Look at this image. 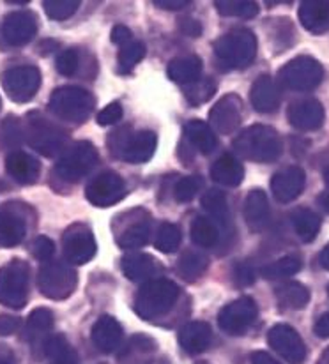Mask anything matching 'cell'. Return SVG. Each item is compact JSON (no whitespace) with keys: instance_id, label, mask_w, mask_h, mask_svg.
<instances>
[{"instance_id":"8fae6325","label":"cell","mask_w":329,"mask_h":364,"mask_svg":"<svg viewBox=\"0 0 329 364\" xmlns=\"http://www.w3.org/2000/svg\"><path fill=\"white\" fill-rule=\"evenodd\" d=\"M2 87L14 103H27L41 87V73L36 65H18L2 75Z\"/></svg>"},{"instance_id":"91938a15","label":"cell","mask_w":329,"mask_h":364,"mask_svg":"<svg viewBox=\"0 0 329 364\" xmlns=\"http://www.w3.org/2000/svg\"><path fill=\"white\" fill-rule=\"evenodd\" d=\"M319 203L326 213H329V193H324V195L319 196Z\"/></svg>"},{"instance_id":"52a82bcc","label":"cell","mask_w":329,"mask_h":364,"mask_svg":"<svg viewBox=\"0 0 329 364\" xmlns=\"http://www.w3.org/2000/svg\"><path fill=\"white\" fill-rule=\"evenodd\" d=\"M78 285L76 271L64 262H45L38 272V287L45 297L52 301H64Z\"/></svg>"},{"instance_id":"681fc988","label":"cell","mask_w":329,"mask_h":364,"mask_svg":"<svg viewBox=\"0 0 329 364\" xmlns=\"http://www.w3.org/2000/svg\"><path fill=\"white\" fill-rule=\"evenodd\" d=\"M122 119V107L120 103H110L103 110L98 114V124L100 126H112V124H117Z\"/></svg>"},{"instance_id":"f5cc1de1","label":"cell","mask_w":329,"mask_h":364,"mask_svg":"<svg viewBox=\"0 0 329 364\" xmlns=\"http://www.w3.org/2000/svg\"><path fill=\"white\" fill-rule=\"evenodd\" d=\"M20 327V318L11 315H0V336H9V334L16 333Z\"/></svg>"},{"instance_id":"e7e4bbea","label":"cell","mask_w":329,"mask_h":364,"mask_svg":"<svg viewBox=\"0 0 329 364\" xmlns=\"http://www.w3.org/2000/svg\"><path fill=\"white\" fill-rule=\"evenodd\" d=\"M0 105H2V101H0Z\"/></svg>"},{"instance_id":"6da1fadb","label":"cell","mask_w":329,"mask_h":364,"mask_svg":"<svg viewBox=\"0 0 329 364\" xmlns=\"http://www.w3.org/2000/svg\"><path fill=\"white\" fill-rule=\"evenodd\" d=\"M234 151L241 158L255 163H273L283 152V141L271 126L255 124L246 127L236 136L232 144Z\"/></svg>"},{"instance_id":"ba28073f","label":"cell","mask_w":329,"mask_h":364,"mask_svg":"<svg viewBox=\"0 0 329 364\" xmlns=\"http://www.w3.org/2000/svg\"><path fill=\"white\" fill-rule=\"evenodd\" d=\"M278 78L283 87L298 92H308L320 85L324 78V68L313 57H296L288 60L278 73Z\"/></svg>"},{"instance_id":"d4e9b609","label":"cell","mask_w":329,"mask_h":364,"mask_svg":"<svg viewBox=\"0 0 329 364\" xmlns=\"http://www.w3.org/2000/svg\"><path fill=\"white\" fill-rule=\"evenodd\" d=\"M6 170L18 184H34L39 179L41 165L34 156L27 154L24 151H13L6 158Z\"/></svg>"},{"instance_id":"f546056e","label":"cell","mask_w":329,"mask_h":364,"mask_svg":"<svg viewBox=\"0 0 329 364\" xmlns=\"http://www.w3.org/2000/svg\"><path fill=\"white\" fill-rule=\"evenodd\" d=\"M151 235V218L149 214L145 218H137L130 227L124 228L119 235H117V244L122 250H138L144 247L149 241Z\"/></svg>"},{"instance_id":"8992f818","label":"cell","mask_w":329,"mask_h":364,"mask_svg":"<svg viewBox=\"0 0 329 364\" xmlns=\"http://www.w3.org/2000/svg\"><path fill=\"white\" fill-rule=\"evenodd\" d=\"M24 136L34 151L52 158V156H57L58 152L64 151L69 134L68 131L62 129L57 124L50 122L41 114H31L27 117V127H25Z\"/></svg>"},{"instance_id":"680465c9","label":"cell","mask_w":329,"mask_h":364,"mask_svg":"<svg viewBox=\"0 0 329 364\" xmlns=\"http://www.w3.org/2000/svg\"><path fill=\"white\" fill-rule=\"evenodd\" d=\"M320 265H323L326 271H329V244H326L324 250L320 251Z\"/></svg>"},{"instance_id":"4316f807","label":"cell","mask_w":329,"mask_h":364,"mask_svg":"<svg viewBox=\"0 0 329 364\" xmlns=\"http://www.w3.org/2000/svg\"><path fill=\"white\" fill-rule=\"evenodd\" d=\"M211 179L229 188H236L244 179V166L236 156L223 154L211 166Z\"/></svg>"},{"instance_id":"7c38bea8","label":"cell","mask_w":329,"mask_h":364,"mask_svg":"<svg viewBox=\"0 0 329 364\" xmlns=\"http://www.w3.org/2000/svg\"><path fill=\"white\" fill-rule=\"evenodd\" d=\"M258 308L251 297H241L232 301L219 311L218 326L230 336H243L257 320Z\"/></svg>"},{"instance_id":"8d00e7d4","label":"cell","mask_w":329,"mask_h":364,"mask_svg":"<svg viewBox=\"0 0 329 364\" xmlns=\"http://www.w3.org/2000/svg\"><path fill=\"white\" fill-rule=\"evenodd\" d=\"M192 241L200 247H213L218 242V227L211 218L197 216L189 227Z\"/></svg>"},{"instance_id":"7a4b0ae2","label":"cell","mask_w":329,"mask_h":364,"mask_svg":"<svg viewBox=\"0 0 329 364\" xmlns=\"http://www.w3.org/2000/svg\"><path fill=\"white\" fill-rule=\"evenodd\" d=\"M107 145L113 158H119L131 165H142L155 156L158 138L152 131L135 133L130 126H122L110 134Z\"/></svg>"},{"instance_id":"484cf974","label":"cell","mask_w":329,"mask_h":364,"mask_svg":"<svg viewBox=\"0 0 329 364\" xmlns=\"http://www.w3.org/2000/svg\"><path fill=\"white\" fill-rule=\"evenodd\" d=\"M299 21L312 34H323L329 28V2L305 0L299 6Z\"/></svg>"},{"instance_id":"4fadbf2b","label":"cell","mask_w":329,"mask_h":364,"mask_svg":"<svg viewBox=\"0 0 329 364\" xmlns=\"http://www.w3.org/2000/svg\"><path fill=\"white\" fill-rule=\"evenodd\" d=\"M62 250H64V257L68 264L83 265L93 260L94 255H96V239H94L93 232L85 225L76 223L64 232Z\"/></svg>"},{"instance_id":"83f0119b","label":"cell","mask_w":329,"mask_h":364,"mask_svg":"<svg viewBox=\"0 0 329 364\" xmlns=\"http://www.w3.org/2000/svg\"><path fill=\"white\" fill-rule=\"evenodd\" d=\"M167 75L175 83L189 85V83L197 82L200 78V75H202V60L197 55L177 57V59L168 62Z\"/></svg>"},{"instance_id":"f35d334b","label":"cell","mask_w":329,"mask_h":364,"mask_svg":"<svg viewBox=\"0 0 329 364\" xmlns=\"http://www.w3.org/2000/svg\"><path fill=\"white\" fill-rule=\"evenodd\" d=\"M218 85L213 78H199L197 82L184 85V97L189 105L199 107V105L207 103L216 92Z\"/></svg>"},{"instance_id":"4dcf8cb0","label":"cell","mask_w":329,"mask_h":364,"mask_svg":"<svg viewBox=\"0 0 329 364\" xmlns=\"http://www.w3.org/2000/svg\"><path fill=\"white\" fill-rule=\"evenodd\" d=\"M184 133L188 136V140L193 144V147L199 149L204 156L211 154L218 147V138L214 134V131L211 129L209 124L193 119V121L186 124Z\"/></svg>"},{"instance_id":"cb8c5ba5","label":"cell","mask_w":329,"mask_h":364,"mask_svg":"<svg viewBox=\"0 0 329 364\" xmlns=\"http://www.w3.org/2000/svg\"><path fill=\"white\" fill-rule=\"evenodd\" d=\"M179 345L189 355L202 354L213 341V329L206 322H189L179 331Z\"/></svg>"},{"instance_id":"be15d7a7","label":"cell","mask_w":329,"mask_h":364,"mask_svg":"<svg viewBox=\"0 0 329 364\" xmlns=\"http://www.w3.org/2000/svg\"><path fill=\"white\" fill-rule=\"evenodd\" d=\"M328 296H329V285H328Z\"/></svg>"},{"instance_id":"603a6c76","label":"cell","mask_w":329,"mask_h":364,"mask_svg":"<svg viewBox=\"0 0 329 364\" xmlns=\"http://www.w3.org/2000/svg\"><path fill=\"white\" fill-rule=\"evenodd\" d=\"M271 220L269 200L262 189H251L244 200V221L251 232H262Z\"/></svg>"},{"instance_id":"3957f363","label":"cell","mask_w":329,"mask_h":364,"mask_svg":"<svg viewBox=\"0 0 329 364\" xmlns=\"http://www.w3.org/2000/svg\"><path fill=\"white\" fill-rule=\"evenodd\" d=\"M179 287L164 278H156L144 283L135 296L133 309L140 318L155 320L174 308L179 299Z\"/></svg>"},{"instance_id":"f907efd6","label":"cell","mask_w":329,"mask_h":364,"mask_svg":"<svg viewBox=\"0 0 329 364\" xmlns=\"http://www.w3.org/2000/svg\"><path fill=\"white\" fill-rule=\"evenodd\" d=\"M179 31L184 36H188V38H199L202 34V25H200V21L186 16L179 20Z\"/></svg>"},{"instance_id":"60d3db41","label":"cell","mask_w":329,"mask_h":364,"mask_svg":"<svg viewBox=\"0 0 329 364\" xmlns=\"http://www.w3.org/2000/svg\"><path fill=\"white\" fill-rule=\"evenodd\" d=\"M214 6L223 16H237L248 20L258 14V4L251 0H218Z\"/></svg>"},{"instance_id":"ac0fdd59","label":"cell","mask_w":329,"mask_h":364,"mask_svg":"<svg viewBox=\"0 0 329 364\" xmlns=\"http://www.w3.org/2000/svg\"><path fill=\"white\" fill-rule=\"evenodd\" d=\"M306 184V176L299 166H285L278 170L271 179L273 196L281 203H288L298 198Z\"/></svg>"},{"instance_id":"e0dca14e","label":"cell","mask_w":329,"mask_h":364,"mask_svg":"<svg viewBox=\"0 0 329 364\" xmlns=\"http://www.w3.org/2000/svg\"><path fill=\"white\" fill-rule=\"evenodd\" d=\"M38 32V20L31 11H14L4 18L2 36L7 45L24 46L34 39Z\"/></svg>"},{"instance_id":"44dd1931","label":"cell","mask_w":329,"mask_h":364,"mask_svg":"<svg viewBox=\"0 0 329 364\" xmlns=\"http://www.w3.org/2000/svg\"><path fill=\"white\" fill-rule=\"evenodd\" d=\"M90 338H93V343L98 350H101L103 354H112L119 348L120 341H122V327L113 316L103 315L93 326Z\"/></svg>"},{"instance_id":"ffe728a7","label":"cell","mask_w":329,"mask_h":364,"mask_svg":"<svg viewBox=\"0 0 329 364\" xmlns=\"http://www.w3.org/2000/svg\"><path fill=\"white\" fill-rule=\"evenodd\" d=\"M124 276L131 282H151L162 272V265L152 255L147 253H131L122 257L120 260Z\"/></svg>"},{"instance_id":"9a60e30c","label":"cell","mask_w":329,"mask_h":364,"mask_svg":"<svg viewBox=\"0 0 329 364\" xmlns=\"http://www.w3.org/2000/svg\"><path fill=\"white\" fill-rule=\"evenodd\" d=\"M269 347L291 364H301L306 359V345L294 327L276 323L268 333Z\"/></svg>"},{"instance_id":"7402d4cb","label":"cell","mask_w":329,"mask_h":364,"mask_svg":"<svg viewBox=\"0 0 329 364\" xmlns=\"http://www.w3.org/2000/svg\"><path fill=\"white\" fill-rule=\"evenodd\" d=\"M250 101L258 114H274L280 108V90L271 76L262 75L255 80L250 90Z\"/></svg>"},{"instance_id":"f1b7e54d","label":"cell","mask_w":329,"mask_h":364,"mask_svg":"<svg viewBox=\"0 0 329 364\" xmlns=\"http://www.w3.org/2000/svg\"><path fill=\"white\" fill-rule=\"evenodd\" d=\"M156 352V341L144 334H137L130 340L120 354V364H151Z\"/></svg>"},{"instance_id":"9f6ffc18","label":"cell","mask_w":329,"mask_h":364,"mask_svg":"<svg viewBox=\"0 0 329 364\" xmlns=\"http://www.w3.org/2000/svg\"><path fill=\"white\" fill-rule=\"evenodd\" d=\"M250 359H251V364H281V363H278L271 354H268V352H262V350L254 352Z\"/></svg>"},{"instance_id":"5b68a950","label":"cell","mask_w":329,"mask_h":364,"mask_svg":"<svg viewBox=\"0 0 329 364\" xmlns=\"http://www.w3.org/2000/svg\"><path fill=\"white\" fill-rule=\"evenodd\" d=\"M214 53L221 64L243 69L250 65L257 55V38L246 28L232 31L214 41Z\"/></svg>"},{"instance_id":"e575fe53","label":"cell","mask_w":329,"mask_h":364,"mask_svg":"<svg viewBox=\"0 0 329 364\" xmlns=\"http://www.w3.org/2000/svg\"><path fill=\"white\" fill-rule=\"evenodd\" d=\"M45 354L53 364L78 363V354L64 334H53L45 341Z\"/></svg>"},{"instance_id":"277c9868","label":"cell","mask_w":329,"mask_h":364,"mask_svg":"<svg viewBox=\"0 0 329 364\" xmlns=\"http://www.w3.org/2000/svg\"><path fill=\"white\" fill-rule=\"evenodd\" d=\"M93 94L87 92L85 89L80 87H58L52 92V97L48 101V108L53 115H57L61 121L82 124L90 117L94 110Z\"/></svg>"},{"instance_id":"d6a6232c","label":"cell","mask_w":329,"mask_h":364,"mask_svg":"<svg viewBox=\"0 0 329 364\" xmlns=\"http://www.w3.org/2000/svg\"><path fill=\"white\" fill-rule=\"evenodd\" d=\"M24 220L9 210H0V247L18 246L25 237Z\"/></svg>"},{"instance_id":"74e56055","label":"cell","mask_w":329,"mask_h":364,"mask_svg":"<svg viewBox=\"0 0 329 364\" xmlns=\"http://www.w3.org/2000/svg\"><path fill=\"white\" fill-rule=\"evenodd\" d=\"M202 207L211 214L213 220L219 221L221 225H226L230 221L229 202H226L225 193L219 189H211L202 196Z\"/></svg>"},{"instance_id":"30bf717a","label":"cell","mask_w":329,"mask_h":364,"mask_svg":"<svg viewBox=\"0 0 329 364\" xmlns=\"http://www.w3.org/2000/svg\"><path fill=\"white\" fill-rule=\"evenodd\" d=\"M100 163V154L90 141H76L66 149L57 163V173L68 182H78L89 176Z\"/></svg>"},{"instance_id":"b9f144b4","label":"cell","mask_w":329,"mask_h":364,"mask_svg":"<svg viewBox=\"0 0 329 364\" xmlns=\"http://www.w3.org/2000/svg\"><path fill=\"white\" fill-rule=\"evenodd\" d=\"M181 246V230L177 225L164 221L158 227L155 239V247L162 253H174Z\"/></svg>"},{"instance_id":"d590c367","label":"cell","mask_w":329,"mask_h":364,"mask_svg":"<svg viewBox=\"0 0 329 364\" xmlns=\"http://www.w3.org/2000/svg\"><path fill=\"white\" fill-rule=\"evenodd\" d=\"M278 303L288 309H303L310 303V290L303 283L288 282L276 289Z\"/></svg>"},{"instance_id":"bcb514c9","label":"cell","mask_w":329,"mask_h":364,"mask_svg":"<svg viewBox=\"0 0 329 364\" xmlns=\"http://www.w3.org/2000/svg\"><path fill=\"white\" fill-rule=\"evenodd\" d=\"M53 313L48 308H36L34 311L28 315L27 327L36 334L48 333L53 327Z\"/></svg>"},{"instance_id":"5bb4252c","label":"cell","mask_w":329,"mask_h":364,"mask_svg":"<svg viewBox=\"0 0 329 364\" xmlns=\"http://www.w3.org/2000/svg\"><path fill=\"white\" fill-rule=\"evenodd\" d=\"M85 196L93 205L107 209L126 196V184L115 172H103L87 184Z\"/></svg>"},{"instance_id":"2e32d148","label":"cell","mask_w":329,"mask_h":364,"mask_svg":"<svg viewBox=\"0 0 329 364\" xmlns=\"http://www.w3.org/2000/svg\"><path fill=\"white\" fill-rule=\"evenodd\" d=\"M211 129L219 134H230L243 122V101L236 94H226L214 103L209 112Z\"/></svg>"},{"instance_id":"db71d44e","label":"cell","mask_w":329,"mask_h":364,"mask_svg":"<svg viewBox=\"0 0 329 364\" xmlns=\"http://www.w3.org/2000/svg\"><path fill=\"white\" fill-rule=\"evenodd\" d=\"M188 0H155L156 7H162L164 11H179L188 6Z\"/></svg>"},{"instance_id":"ab89813d","label":"cell","mask_w":329,"mask_h":364,"mask_svg":"<svg viewBox=\"0 0 329 364\" xmlns=\"http://www.w3.org/2000/svg\"><path fill=\"white\" fill-rule=\"evenodd\" d=\"M301 271V260L296 257H283L280 260L268 264L261 269L262 278L266 279H283L298 274Z\"/></svg>"},{"instance_id":"9c48e42d","label":"cell","mask_w":329,"mask_h":364,"mask_svg":"<svg viewBox=\"0 0 329 364\" xmlns=\"http://www.w3.org/2000/svg\"><path fill=\"white\" fill-rule=\"evenodd\" d=\"M28 276L31 269L21 260L0 267V303L13 309L24 308L28 299Z\"/></svg>"},{"instance_id":"816d5d0a","label":"cell","mask_w":329,"mask_h":364,"mask_svg":"<svg viewBox=\"0 0 329 364\" xmlns=\"http://www.w3.org/2000/svg\"><path fill=\"white\" fill-rule=\"evenodd\" d=\"M110 36H112L110 39H112L113 45H119L120 48L126 46L127 43L133 41V39H131L133 38V34H131V31L126 27V25H115V27L112 28V34Z\"/></svg>"},{"instance_id":"f6af8a7d","label":"cell","mask_w":329,"mask_h":364,"mask_svg":"<svg viewBox=\"0 0 329 364\" xmlns=\"http://www.w3.org/2000/svg\"><path fill=\"white\" fill-rule=\"evenodd\" d=\"M204 188L202 177L199 176H189L181 179L175 184L174 188V196L179 203H188L195 198L200 193V189Z\"/></svg>"},{"instance_id":"7bdbcfd3","label":"cell","mask_w":329,"mask_h":364,"mask_svg":"<svg viewBox=\"0 0 329 364\" xmlns=\"http://www.w3.org/2000/svg\"><path fill=\"white\" fill-rule=\"evenodd\" d=\"M145 57V45L140 41H131L119 52V71L130 73L135 65Z\"/></svg>"},{"instance_id":"c3c4849f","label":"cell","mask_w":329,"mask_h":364,"mask_svg":"<svg viewBox=\"0 0 329 364\" xmlns=\"http://www.w3.org/2000/svg\"><path fill=\"white\" fill-rule=\"evenodd\" d=\"M55 251V244L52 239L45 237V235H41V237L36 239L34 242H32V255H34V258H38L39 262H48L50 258H52Z\"/></svg>"},{"instance_id":"7dc6e473","label":"cell","mask_w":329,"mask_h":364,"mask_svg":"<svg viewBox=\"0 0 329 364\" xmlns=\"http://www.w3.org/2000/svg\"><path fill=\"white\" fill-rule=\"evenodd\" d=\"M78 64L80 59L76 50H64V52L57 57V71L61 73L62 76L75 75L76 69H78Z\"/></svg>"},{"instance_id":"d6986e66","label":"cell","mask_w":329,"mask_h":364,"mask_svg":"<svg viewBox=\"0 0 329 364\" xmlns=\"http://www.w3.org/2000/svg\"><path fill=\"white\" fill-rule=\"evenodd\" d=\"M287 119L296 129L299 131H315L323 127L324 107L317 100H299L288 107Z\"/></svg>"},{"instance_id":"6125c7cd","label":"cell","mask_w":329,"mask_h":364,"mask_svg":"<svg viewBox=\"0 0 329 364\" xmlns=\"http://www.w3.org/2000/svg\"><path fill=\"white\" fill-rule=\"evenodd\" d=\"M324 182H326V186L329 188V166L326 168V172H324Z\"/></svg>"},{"instance_id":"ee69618b","label":"cell","mask_w":329,"mask_h":364,"mask_svg":"<svg viewBox=\"0 0 329 364\" xmlns=\"http://www.w3.org/2000/svg\"><path fill=\"white\" fill-rule=\"evenodd\" d=\"M80 7L78 0H45L43 2V9L48 14L52 20L62 21L71 18Z\"/></svg>"},{"instance_id":"836d02e7","label":"cell","mask_w":329,"mask_h":364,"mask_svg":"<svg viewBox=\"0 0 329 364\" xmlns=\"http://www.w3.org/2000/svg\"><path fill=\"white\" fill-rule=\"evenodd\" d=\"M209 267V258L200 251H186L177 262V274L186 282L193 283L202 278Z\"/></svg>"},{"instance_id":"1f68e13d","label":"cell","mask_w":329,"mask_h":364,"mask_svg":"<svg viewBox=\"0 0 329 364\" xmlns=\"http://www.w3.org/2000/svg\"><path fill=\"white\" fill-rule=\"evenodd\" d=\"M292 227H294V232L298 234V237L301 239L303 242H312L313 239L317 237L320 230V225H323V220L317 213H313L312 209H296L291 216Z\"/></svg>"},{"instance_id":"11a10c76","label":"cell","mask_w":329,"mask_h":364,"mask_svg":"<svg viewBox=\"0 0 329 364\" xmlns=\"http://www.w3.org/2000/svg\"><path fill=\"white\" fill-rule=\"evenodd\" d=\"M313 331H315V334L319 338H329V311L317 318L315 326H313Z\"/></svg>"},{"instance_id":"94428289","label":"cell","mask_w":329,"mask_h":364,"mask_svg":"<svg viewBox=\"0 0 329 364\" xmlns=\"http://www.w3.org/2000/svg\"><path fill=\"white\" fill-rule=\"evenodd\" d=\"M319 364H329V347L326 348V350L323 352V355H320Z\"/></svg>"},{"instance_id":"6f0895ef","label":"cell","mask_w":329,"mask_h":364,"mask_svg":"<svg viewBox=\"0 0 329 364\" xmlns=\"http://www.w3.org/2000/svg\"><path fill=\"white\" fill-rule=\"evenodd\" d=\"M0 364H14V354L6 345H0Z\"/></svg>"}]
</instances>
